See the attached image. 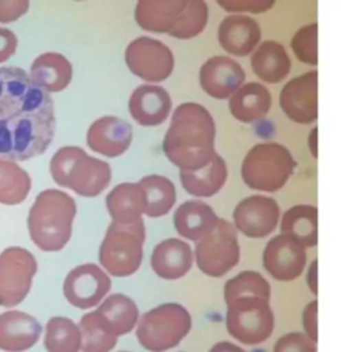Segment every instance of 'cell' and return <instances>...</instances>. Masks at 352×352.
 Returning a JSON list of instances; mask_svg holds the SVG:
<instances>
[{
  "label": "cell",
  "instance_id": "obj_1",
  "mask_svg": "<svg viewBox=\"0 0 352 352\" xmlns=\"http://www.w3.org/2000/svg\"><path fill=\"white\" fill-rule=\"evenodd\" d=\"M50 94L18 66H0V158L26 161L43 154L55 135Z\"/></svg>",
  "mask_w": 352,
  "mask_h": 352
},
{
  "label": "cell",
  "instance_id": "obj_2",
  "mask_svg": "<svg viewBox=\"0 0 352 352\" xmlns=\"http://www.w3.org/2000/svg\"><path fill=\"white\" fill-rule=\"evenodd\" d=\"M270 297V283L257 271H242L228 279L224 285L228 334L245 345L268 340L275 326Z\"/></svg>",
  "mask_w": 352,
  "mask_h": 352
},
{
  "label": "cell",
  "instance_id": "obj_3",
  "mask_svg": "<svg viewBox=\"0 0 352 352\" xmlns=\"http://www.w3.org/2000/svg\"><path fill=\"white\" fill-rule=\"evenodd\" d=\"M214 135V121L208 109L194 102L182 103L172 114L162 150L180 170H198L217 154Z\"/></svg>",
  "mask_w": 352,
  "mask_h": 352
},
{
  "label": "cell",
  "instance_id": "obj_4",
  "mask_svg": "<svg viewBox=\"0 0 352 352\" xmlns=\"http://www.w3.org/2000/svg\"><path fill=\"white\" fill-rule=\"evenodd\" d=\"M76 213V202L65 191L56 188L41 191L28 214L30 239L43 252H59L72 236Z\"/></svg>",
  "mask_w": 352,
  "mask_h": 352
},
{
  "label": "cell",
  "instance_id": "obj_5",
  "mask_svg": "<svg viewBox=\"0 0 352 352\" xmlns=\"http://www.w3.org/2000/svg\"><path fill=\"white\" fill-rule=\"evenodd\" d=\"M50 172L58 186L88 198L99 195L111 182L110 165L77 146L60 147L51 158Z\"/></svg>",
  "mask_w": 352,
  "mask_h": 352
},
{
  "label": "cell",
  "instance_id": "obj_6",
  "mask_svg": "<svg viewBox=\"0 0 352 352\" xmlns=\"http://www.w3.org/2000/svg\"><path fill=\"white\" fill-rule=\"evenodd\" d=\"M146 228L143 219L132 223L111 221L99 248V263L113 276L135 274L143 260Z\"/></svg>",
  "mask_w": 352,
  "mask_h": 352
},
{
  "label": "cell",
  "instance_id": "obj_7",
  "mask_svg": "<svg viewBox=\"0 0 352 352\" xmlns=\"http://www.w3.org/2000/svg\"><path fill=\"white\" fill-rule=\"evenodd\" d=\"M296 165L292 153L285 146L275 142L258 143L245 155L241 175L249 188L275 192L287 183Z\"/></svg>",
  "mask_w": 352,
  "mask_h": 352
},
{
  "label": "cell",
  "instance_id": "obj_8",
  "mask_svg": "<svg viewBox=\"0 0 352 352\" xmlns=\"http://www.w3.org/2000/svg\"><path fill=\"white\" fill-rule=\"evenodd\" d=\"M191 323L187 308L177 302H165L138 319L136 338L150 352H166L190 333Z\"/></svg>",
  "mask_w": 352,
  "mask_h": 352
},
{
  "label": "cell",
  "instance_id": "obj_9",
  "mask_svg": "<svg viewBox=\"0 0 352 352\" xmlns=\"http://www.w3.org/2000/svg\"><path fill=\"white\" fill-rule=\"evenodd\" d=\"M197 267L208 276L220 278L239 261V243L234 224L219 219L214 228L195 243Z\"/></svg>",
  "mask_w": 352,
  "mask_h": 352
},
{
  "label": "cell",
  "instance_id": "obj_10",
  "mask_svg": "<svg viewBox=\"0 0 352 352\" xmlns=\"http://www.w3.org/2000/svg\"><path fill=\"white\" fill-rule=\"evenodd\" d=\"M36 272V257L28 249H4L0 253V305L12 308L21 304L30 292Z\"/></svg>",
  "mask_w": 352,
  "mask_h": 352
},
{
  "label": "cell",
  "instance_id": "obj_11",
  "mask_svg": "<svg viewBox=\"0 0 352 352\" xmlns=\"http://www.w3.org/2000/svg\"><path fill=\"white\" fill-rule=\"evenodd\" d=\"M125 62L135 76L148 82L166 80L175 66L173 54L169 47L147 36L138 37L128 44Z\"/></svg>",
  "mask_w": 352,
  "mask_h": 352
},
{
  "label": "cell",
  "instance_id": "obj_12",
  "mask_svg": "<svg viewBox=\"0 0 352 352\" xmlns=\"http://www.w3.org/2000/svg\"><path fill=\"white\" fill-rule=\"evenodd\" d=\"M110 276L96 264L88 263L73 268L63 280V296L76 308L96 307L110 292Z\"/></svg>",
  "mask_w": 352,
  "mask_h": 352
},
{
  "label": "cell",
  "instance_id": "obj_13",
  "mask_svg": "<svg viewBox=\"0 0 352 352\" xmlns=\"http://www.w3.org/2000/svg\"><path fill=\"white\" fill-rule=\"evenodd\" d=\"M307 264L305 248L293 236L279 234L271 238L263 252V265L276 280L298 278Z\"/></svg>",
  "mask_w": 352,
  "mask_h": 352
},
{
  "label": "cell",
  "instance_id": "obj_14",
  "mask_svg": "<svg viewBox=\"0 0 352 352\" xmlns=\"http://www.w3.org/2000/svg\"><path fill=\"white\" fill-rule=\"evenodd\" d=\"M279 104L294 122L311 124L318 117V72H307L282 88Z\"/></svg>",
  "mask_w": 352,
  "mask_h": 352
},
{
  "label": "cell",
  "instance_id": "obj_15",
  "mask_svg": "<svg viewBox=\"0 0 352 352\" xmlns=\"http://www.w3.org/2000/svg\"><path fill=\"white\" fill-rule=\"evenodd\" d=\"M234 227L249 238L270 235L279 220V205L271 197L250 195L234 209Z\"/></svg>",
  "mask_w": 352,
  "mask_h": 352
},
{
  "label": "cell",
  "instance_id": "obj_16",
  "mask_svg": "<svg viewBox=\"0 0 352 352\" xmlns=\"http://www.w3.org/2000/svg\"><path fill=\"white\" fill-rule=\"evenodd\" d=\"M133 139L132 125L114 116H104L95 120L87 132V144L95 153L104 157L124 154Z\"/></svg>",
  "mask_w": 352,
  "mask_h": 352
},
{
  "label": "cell",
  "instance_id": "obj_17",
  "mask_svg": "<svg viewBox=\"0 0 352 352\" xmlns=\"http://www.w3.org/2000/svg\"><path fill=\"white\" fill-rule=\"evenodd\" d=\"M242 66L228 56H213L199 70L201 88L214 99L230 98L245 81Z\"/></svg>",
  "mask_w": 352,
  "mask_h": 352
},
{
  "label": "cell",
  "instance_id": "obj_18",
  "mask_svg": "<svg viewBox=\"0 0 352 352\" xmlns=\"http://www.w3.org/2000/svg\"><path fill=\"white\" fill-rule=\"evenodd\" d=\"M41 330L38 320L28 312L6 311L0 314V349L25 352L37 344Z\"/></svg>",
  "mask_w": 352,
  "mask_h": 352
},
{
  "label": "cell",
  "instance_id": "obj_19",
  "mask_svg": "<svg viewBox=\"0 0 352 352\" xmlns=\"http://www.w3.org/2000/svg\"><path fill=\"white\" fill-rule=\"evenodd\" d=\"M128 109L132 118L143 126L162 124L172 109L168 91L160 85H139L129 96Z\"/></svg>",
  "mask_w": 352,
  "mask_h": 352
},
{
  "label": "cell",
  "instance_id": "obj_20",
  "mask_svg": "<svg viewBox=\"0 0 352 352\" xmlns=\"http://www.w3.org/2000/svg\"><path fill=\"white\" fill-rule=\"evenodd\" d=\"M261 30L258 23L246 15H228L217 29V40L223 50L231 55L246 56L258 44Z\"/></svg>",
  "mask_w": 352,
  "mask_h": 352
},
{
  "label": "cell",
  "instance_id": "obj_21",
  "mask_svg": "<svg viewBox=\"0 0 352 352\" xmlns=\"http://www.w3.org/2000/svg\"><path fill=\"white\" fill-rule=\"evenodd\" d=\"M194 261L191 246L176 238L161 241L153 250L150 264L162 279H180L190 271Z\"/></svg>",
  "mask_w": 352,
  "mask_h": 352
},
{
  "label": "cell",
  "instance_id": "obj_22",
  "mask_svg": "<svg viewBox=\"0 0 352 352\" xmlns=\"http://www.w3.org/2000/svg\"><path fill=\"white\" fill-rule=\"evenodd\" d=\"M187 0H140L135 7L136 23L153 33H170Z\"/></svg>",
  "mask_w": 352,
  "mask_h": 352
},
{
  "label": "cell",
  "instance_id": "obj_23",
  "mask_svg": "<svg viewBox=\"0 0 352 352\" xmlns=\"http://www.w3.org/2000/svg\"><path fill=\"white\" fill-rule=\"evenodd\" d=\"M219 217L204 201L191 199L183 202L173 214V224L179 235L198 242L216 226Z\"/></svg>",
  "mask_w": 352,
  "mask_h": 352
},
{
  "label": "cell",
  "instance_id": "obj_24",
  "mask_svg": "<svg viewBox=\"0 0 352 352\" xmlns=\"http://www.w3.org/2000/svg\"><path fill=\"white\" fill-rule=\"evenodd\" d=\"M72 63L58 52H44L38 55L32 66L29 77L47 94L63 91L72 81Z\"/></svg>",
  "mask_w": 352,
  "mask_h": 352
},
{
  "label": "cell",
  "instance_id": "obj_25",
  "mask_svg": "<svg viewBox=\"0 0 352 352\" xmlns=\"http://www.w3.org/2000/svg\"><path fill=\"white\" fill-rule=\"evenodd\" d=\"M102 324L114 337L125 336L133 330L139 319L138 305L125 294L114 293L103 300L95 309Z\"/></svg>",
  "mask_w": 352,
  "mask_h": 352
},
{
  "label": "cell",
  "instance_id": "obj_26",
  "mask_svg": "<svg viewBox=\"0 0 352 352\" xmlns=\"http://www.w3.org/2000/svg\"><path fill=\"white\" fill-rule=\"evenodd\" d=\"M228 109L238 121L252 124L268 114L271 109V94L260 82H248L231 95Z\"/></svg>",
  "mask_w": 352,
  "mask_h": 352
},
{
  "label": "cell",
  "instance_id": "obj_27",
  "mask_svg": "<svg viewBox=\"0 0 352 352\" xmlns=\"http://www.w3.org/2000/svg\"><path fill=\"white\" fill-rule=\"evenodd\" d=\"M250 66L260 80L276 84L289 74L292 62L282 44L267 40L250 56Z\"/></svg>",
  "mask_w": 352,
  "mask_h": 352
},
{
  "label": "cell",
  "instance_id": "obj_28",
  "mask_svg": "<svg viewBox=\"0 0 352 352\" xmlns=\"http://www.w3.org/2000/svg\"><path fill=\"white\" fill-rule=\"evenodd\" d=\"M106 208L113 221L132 223L146 212V197L139 183L117 184L106 197Z\"/></svg>",
  "mask_w": 352,
  "mask_h": 352
},
{
  "label": "cell",
  "instance_id": "obj_29",
  "mask_svg": "<svg viewBox=\"0 0 352 352\" xmlns=\"http://www.w3.org/2000/svg\"><path fill=\"white\" fill-rule=\"evenodd\" d=\"M183 188L199 198L212 197L221 190L227 180V165L224 160L216 154L213 160L198 170H180L179 173Z\"/></svg>",
  "mask_w": 352,
  "mask_h": 352
},
{
  "label": "cell",
  "instance_id": "obj_30",
  "mask_svg": "<svg viewBox=\"0 0 352 352\" xmlns=\"http://www.w3.org/2000/svg\"><path fill=\"white\" fill-rule=\"evenodd\" d=\"M280 234L297 239L305 249L318 243V209L312 205H296L282 216Z\"/></svg>",
  "mask_w": 352,
  "mask_h": 352
},
{
  "label": "cell",
  "instance_id": "obj_31",
  "mask_svg": "<svg viewBox=\"0 0 352 352\" xmlns=\"http://www.w3.org/2000/svg\"><path fill=\"white\" fill-rule=\"evenodd\" d=\"M146 197V212L148 217H161L166 214L176 201L173 183L161 175H148L138 182Z\"/></svg>",
  "mask_w": 352,
  "mask_h": 352
},
{
  "label": "cell",
  "instance_id": "obj_32",
  "mask_svg": "<svg viewBox=\"0 0 352 352\" xmlns=\"http://www.w3.org/2000/svg\"><path fill=\"white\" fill-rule=\"evenodd\" d=\"M81 334L78 326L69 318L54 316L44 329V348L47 352H78Z\"/></svg>",
  "mask_w": 352,
  "mask_h": 352
},
{
  "label": "cell",
  "instance_id": "obj_33",
  "mask_svg": "<svg viewBox=\"0 0 352 352\" xmlns=\"http://www.w3.org/2000/svg\"><path fill=\"white\" fill-rule=\"evenodd\" d=\"M30 176L16 162L0 158V204L18 205L30 191Z\"/></svg>",
  "mask_w": 352,
  "mask_h": 352
},
{
  "label": "cell",
  "instance_id": "obj_34",
  "mask_svg": "<svg viewBox=\"0 0 352 352\" xmlns=\"http://www.w3.org/2000/svg\"><path fill=\"white\" fill-rule=\"evenodd\" d=\"M77 326L81 334V352H110L117 344V337L107 331L95 311L82 315Z\"/></svg>",
  "mask_w": 352,
  "mask_h": 352
},
{
  "label": "cell",
  "instance_id": "obj_35",
  "mask_svg": "<svg viewBox=\"0 0 352 352\" xmlns=\"http://www.w3.org/2000/svg\"><path fill=\"white\" fill-rule=\"evenodd\" d=\"M208 18L209 10L204 0H187L177 23L169 36L180 40L192 38L205 29Z\"/></svg>",
  "mask_w": 352,
  "mask_h": 352
},
{
  "label": "cell",
  "instance_id": "obj_36",
  "mask_svg": "<svg viewBox=\"0 0 352 352\" xmlns=\"http://www.w3.org/2000/svg\"><path fill=\"white\" fill-rule=\"evenodd\" d=\"M290 45L301 62L315 66L318 63V23L302 26L293 36Z\"/></svg>",
  "mask_w": 352,
  "mask_h": 352
},
{
  "label": "cell",
  "instance_id": "obj_37",
  "mask_svg": "<svg viewBox=\"0 0 352 352\" xmlns=\"http://www.w3.org/2000/svg\"><path fill=\"white\" fill-rule=\"evenodd\" d=\"M272 352H316V346L304 333L290 331L278 338Z\"/></svg>",
  "mask_w": 352,
  "mask_h": 352
},
{
  "label": "cell",
  "instance_id": "obj_38",
  "mask_svg": "<svg viewBox=\"0 0 352 352\" xmlns=\"http://www.w3.org/2000/svg\"><path fill=\"white\" fill-rule=\"evenodd\" d=\"M221 8L226 11H234V12H253V14H261L267 12L275 6V1H267V0H217L216 1Z\"/></svg>",
  "mask_w": 352,
  "mask_h": 352
},
{
  "label": "cell",
  "instance_id": "obj_39",
  "mask_svg": "<svg viewBox=\"0 0 352 352\" xmlns=\"http://www.w3.org/2000/svg\"><path fill=\"white\" fill-rule=\"evenodd\" d=\"M29 10L26 0H0V22L10 23L25 15Z\"/></svg>",
  "mask_w": 352,
  "mask_h": 352
},
{
  "label": "cell",
  "instance_id": "obj_40",
  "mask_svg": "<svg viewBox=\"0 0 352 352\" xmlns=\"http://www.w3.org/2000/svg\"><path fill=\"white\" fill-rule=\"evenodd\" d=\"M302 327L304 334L312 341H318V301L308 302L302 311Z\"/></svg>",
  "mask_w": 352,
  "mask_h": 352
},
{
  "label": "cell",
  "instance_id": "obj_41",
  "mask_svg": "<svg viewBox=\"0 0 352 352\" xmlns=\"http://www.w3.org/2000/svg\"><path fill=\"white\" fill-rule=\"evenodd\" d=\"M16 45H18L16 36L10 29L0 28V63L6 62L15 54Z\"/></svg>",
  "mask_w": 352,
  "mask_h": 352
},
{
  "label": "cell",
  "instance_id": "obj_42",
  "mask_svg": "<svg viewBox=\"0 0 352 352\" xmlns=\"http://www.w3.org/2000/svg\"><path fill=\"white\" fill-rule=\"evenodd\" d=\"M318 261L314 260L308 268V272H307V283H308V287L309 290L312 292L314 296L318 294V276H316V265Z\"/></svg>",
  "mask_w": 352,
  "mask_h": 352
},
{
  "label": "cell",
  "instance_id": "obj_43",
  "mask_svg": "<svg viewBox=\"0 0 352 352\" xmlns=\"http://www.w3.org/2000/svg\"><path fill=\"white\" fill-rule=\"evenodd\" d=\"M209 352H245V351L230 341H220V342H216L209 349Z\"/></svg>",
  "mask_w": 352,
  "mask_h": 352
},
{
  "label": "cell",
  "instance_id": "obj_44",
  "mask_svg": "<svg viewBox=\"0 0 352 352\" xmlns=\"http://www.w3.org/2000/svg\"><path fill=\"white\" fill-rule=\"evenodd\" d=\"M308 146L311 148V153L314 157H316V128L311 131V135L308 138Z\"/></svg>",
  "mask_w": 352,
  "mask_h": 352
},
{
  "label": "cell",
  "instance_id": "obj_45",
  "mask_svg": "<svg viewBox=\"0 0 352 352\" xmlns=\"http://www.w3.org/2000/svg\"><path fill=\"white\" fill-rule=\"evenodd\" d=\"M121 352H129V351H121Z\"/></svg>",
  "mask_w": 352,
  "mask_h": 352
}]
</instances>
